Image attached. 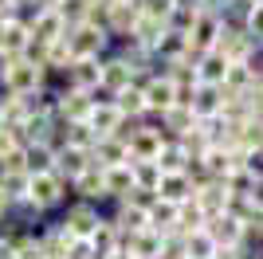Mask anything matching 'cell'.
I'll return each mask as SVG.
<instances>
[{
	"mask_svg": "<svg viewBox=\"0 0 263 259\" xmlns=\"http://www.w3.org/2000/svg\"><path fill=\"white\" fill-rule=\"evenodd\" d=\"M55 79L47 75L40 63H32V59H12L8 67H4V75H0V90L12 98H28L35 95L40 86H51Z\"/></svg>",
	"mask_w": 263,
	"mask_h": 259,
	"instance_id": "obj_1",
	"label": "cell"
},
{
	"mask_svg": "<svg viewBox=\"0 0 263 259\" xmlns=\"http://www.w3.org/2000/svg\"><path fill=\"white\" fill-rule=\"evenodd\" d=\"M67 51H71V59H102V55L114 47L106 35V28H99V24H79V28H67L63 35Z\"/></svg>",
	"mask_w": 263,
	"mask_h": 259,
	"instance_id": "obj_2",
	"label": "cell"
},
{
	"mask_svg": "<svg viewBox=\"0 0 263 259\" xmlns=\"http://www.w3.org/2000/svg\"><path fill=\"white\" fill-rule=\"evenodd\" d=\"M102 212L106 208H99V205H87V200H67L63 208H59V224H63V232L71 239H90L95 236V228L102 224Z\"/></svg>",
	"mask_w": 263,
	"mask_h": 259,
	"instance_id": "obj_3",
	"label": "cell"
},
{
	"mask_svg": "<svg viewBox=\"0 0 263 259\" xmlns=\"http://www.w3.org/2000/svg\"><path fill=\"white\" fill-rule=\"evenodd\" d=\"M28 200L44 216H59V208L71 200V189L55 173H40V177H28Z\"/></svg>",
	"mask_w": 263,
	"mask_h": 259,
	"instance_id": "obj_4",
	"label": "cell"
},
{
	"mask_svg": "<svg viewBox=\"0 0 263 259\" xmlns=\"http://www.w3.org/2000/svg\"><path fill=\"white\" fill-rule=\"evenodd\" d=\"M161 145H165V134H161L157 122H149V118L134 122L130 138H126V153H130V161H154Z\"/></svg>",
	"mask_w": 263,
	"mask_h": 259,
	"instance_id": "obj_5",
	"label": "cell"
},
{
	"mask_svg": "<svg viewBox=\"0 0 263 259\" xmlns=\"http://www.w3.org/2000/svg\"><path fill=\"white\" fill-rule=\"evenodd\" d=\"M134 24H138V8H134V0H106V16H102V28H106L110 43L130 40Z\"/></svg>",
	"mask_w": 263,
	"mask_h": 259,
	"instance_id": "obj_6",
	"label": "cell"
},
{
	"mask_svg": "<svg viewBox=\"0 0 263 259\" xmlns=\"http://www.w3.org/2000/svg\"><path fill=\"white\" fill-rule=\"evenodd\" d=\"M55 118L59 122H87L90 118V98L87 90H75V86H63L55 83Z\"/></svg>",
	"mask_w": 263,
	"mask_h": 259,
	"instance_id": "obj_7",
	"label": "cell"
},
{
	"mask_svg": "<svg viewBox=\"0 0 263 259\" xmlns=\"http://www.w3.org/2000/svg\"><path fill=\"white\" fill-rule=\"evenodd\" d=\"M130 83H134V71L126 67V59L110 47V51L99 59V86H102V90H110V95H118L122 86H130Z\"/></svg>",
	"mask_w": 263,
	"mask_h": 259,
	"instance_id": "obj_8",
	"label": "cell"
},
{
	"mask_svg": "<svg viewBox=\"0 0 263 259\" xmlns=\"http://www.w3.org/2000/svg\"><path fill=\"white\" fill-rule=\"evenodd\" d=\"M212 51H216L220 59H228V63H240L243 55L263 51V47H255V43L243 35V28H228V24H224V32H220V40H216V47H212Z\"/></svg>",
	"mask_w": 263,
	"mask_h": 259,
	"instance_id": "obj_9",
	"label": "cell"
},
{
	"mask_svg": "<svg viewBox=\"0 0 263 259\" xmlns=\"http://www.w3.org/2000/svg\"><path fill=\"white\" fill-rule=\"evenodd\" d=\"M204 232H209V239L216 244V248H228V251L243 239V224L236 220V216H228V212L209 216V220H204Z\"/></svg>",
	"mask_w": 263,
	"mask_h": 259,
	"instance_id": "obj_10",
	"label": "cell"
},
{
	"mask_svg": "<svg viewBox=\"0 0 263 259\" xmlns=\"http://www.w3.org/2000/svg\"><path fill=\"white\" fill-rule=\"evenodd\" d=\"M67 189H71V200H87V205L106 208V193H102V169H95V165H90L87 173H79V177L67 184Z\"/></svg>",
	"mask_w": 263,
	"mask_h": 259,
	"instance_id": "obj_11",
	"label": "cell"
},
{
	"mask_svg": "<svg viewBox=\"0 0 263 259\" xmlns=\"http://www.w3.org/2000/svg\"><path fill=\"white\" fill-rule=\"evenodd\" d=\"M193 205L204 212V220L209 216H220L224 212V205H228V189H224V181H204L193 189Z\"/></svg>",
	"mask_w": 263,
	"mask_h": 259,
	"instance_id": "obj_12",
	"label": "cell"
},
{
	"mask_svg": "<svg viewBox=\"0 0 263 259\" xmlns=\"http://www.w3.org/2000/svg\"><path fill=\"white\" fill-rule=\"evenodd\" d=\"M90 169V153H83V150H71V145H63V150H55V177L63 184H71L79 177V173H87Z\"/></svg>",
	"mask_w": 263,
	"mask_h": 259,
	"instance_id": "obj_13",
	"label": "cell"
},
{
	"mask_svg": "<svg viewBox=\"0 0 263 259\" xmlns=\"http://www.w3.org/2000/svg\"><path fill=\"white\" fill-rule=\"evenodd\" d=\"M28 32H32V40H35V43H44V47H47V43L63 40L67 28H63V20H59L51 8H40L32 20H28Z\"/></svg>",
	"mask_w": 263,
	"mask_h": 259,
	"instance_id": "obj_14",
	"label": "cell"
},
{
	"mask_svg": "<svg viewBox=\"0 0 263 259\" xmlns=\"http://www.w3.org/2000/svg\"><path fill=\"white\" fill-rule=\"evenodd\" d=\"M154 193L165 205H185V200H193V181H189L185 173H161V181H157Z\"/></svg>",
	"mask_w": 263,
	"mask_h": 259,
	"instance_id": "obj_15",
	"label": "cell"
},
{
	"mask_svg": "<svg viewBox=\"0 0 263 259\" xmlns=\"http://www.w3.org/2000/svg\"><path fill=\"white\" fill-rule=\"evenodd\" d=\"M118 251H126L130 259H161V236L157 232H138V236H122Z\"/></svg>",
	"mask_w": 263,
	"mask_h": 259,
	"instance_id": "obj_16",
	"label": "cell"
},
{
	"mask_svg": "<svg viewBox=\"0 0 263 259\" xmlns=\"http://www.w3.org/2000/svg\"><path fill=\"white\" fill-rule=\"evenodd\" d=\"M90 165L95 169H114V165H130V153L118 138H99L90 150Z\"/></svg>",
	"mask_w": 263,
	"mask_h": 259,
	"instance_id": "obj_17",
	"label": "cell"
},
{
	"mask_svg": "<svg viewBox=\"0 0 263 259\" xmlns=\"http://www.w3.org/2000/svg\"><path fill=\"white\" fill-rule=\"evenodd\" d=\"M28 43H32L28 24L16 20V24H4V28H0V55H4V59H24Z\"/></svg>",
	"mask_w": 263,
	"mask_h": 259,
	"instance_id": "obj_18",
	"label": "cell"
},
{
	"mask_svg": "<svg viewBox=\"0 0 263 259\" xmlns=\"http://www.w3.org/2000/svg\"><path fill=\"white\" fill-rule=\"evenodd\" d=\"M114 110H118L126 122H142V118H145V98H142V86H138V83L122 86L118 95H114Z\"/></svg>",
	"mask_w": 263,
	"mask_h": 259,
	"instance_id": "obj_19",
	"label": "cell"
},
{
	"mask_svg": "<svg viewBox=\"0 0 263 259\" xmlns=\"http://www.w3.org/2000/svg\"><path fill=\"white\" fill-rule=\"evenodd\" d=\"M122 122H126V118H122L118 110H114V102H102V106H90L87 126L95 130V138H114Z\"/></svg>",
	"mask_w": 263,
	"mask_h": 259,
	"instance_id": "obj_20",
	"label": "cell"
},
{
	"mask_svg": "<svg viewBox=\"0 0 263 259\" xmlns=\"http://www.w3.org/2000/svg\"><path fill=\"white\" fill-rule=\"evenodd\" d=\"M106 220L118 228V236H138V232H145V212H138V208H130V205H110Z\"/></svg>",
	"mask_w": 263,
	"mask_h": 259,
	"instance_id": "obj_21",
	"label": "cell"
},
{
	"mask_svg": "<svg viewBox=\"0 0 263 259\" xmlns=\"http://www.w3.org/2000/svg\"><path fill=\"white\" fill-rule=\"evenodd\" d=\"M220 102H224V90L220 86H197L193 90V118L197 122H204V118H216L220 114Z\"/></svg>",
	"mask_w": 263,
	"mask_h": 259,
	"instance_id": "obj_22",
	"label": "cell"
},
{
	"mask_svg": "<svg viewBox=\"0 0 263 259\" xmlns=\"http://www.w3.org/2000/svg\"><path fill=\"white\" fill-rule=\"evenodd\" d=\"M248 86H263V75H252L243 63H228V71L220 79V90L224 95H243Z\"/></svg>",
	"mask_w": 263,
	"mask_h": 259,
	"instance_id": "obj_23",
	"label": "cell"
},
{
	"mask_svg": "<svg viewBox=\"0 0 263 259\" xmlns=\"http://www.w3.org/2000/svg\"><path fill=\"white\" fill-rule=\"evenodd\" d=\"M197 83L200 86H220V79H224V71H228V59H220L216 51H204L197 55Z\"/></svg>",
	"mask_w": 263,
	"mask_h": 259,
	"instance_id": "obj_24",
	"label": "cell"
},
{
	"mask_svg": "<svg viewBox=\"0 0 263 259\" xmlns=\"http://www.w3.org/2000/svg\"><path fill=\"white\" fill-rule=\"evenodd\" d=\"M55 169V150L51 145H24V173L28 177H40V173Z\"/></svg>",
	"mask_w": 263,
	"mask_h": 259,
	"instance_id": "obj_25",
	"label": "cell"
},
{
	"mask_svg": "<svg viewBox=\"0 0 263 259\" xmlns=\"http://www.w3.org/2000/svg\"><path fill=\"white\" fill-rule=\"evenodd\" d=\"M224 189H228V196H263V177H252V173H243V169H232L228 177H224Z\"/></svg>",
	"mask_w": 263,
	"mask_h": 259,
	"instance_id": "obj_26",
	"label": "cell"
},
{
	"mask_svg": "<svg viewBox=\"0 0 263 259\" xmlns=\"http://www.w3.org/2000/svg\"><path fill=\"white\" fill-rule=\"evenodd\" d=\"M255 16H263V0H232L220 20L228 24V28H243V24L255 20Z\"/></svg>",
	"mask_w": 263,
	"mask_h": 259,
	"instance_id": "obj_27",
	"label": "cell"
},
{
	"mask_svg": "<svg viewBox=\"0 0 263 259\" xmlns=\"http://www.w3.org/2000/svg\"><path fill=\"white\" fill-rule=\"evenodd\" d=\"M40 67H44L51 79H59L71 67V51H67V43L63 40H55V43H47L44 47V55H40Z\"/></svg>",
	"mask_w": 263,
	"mask_h": 259,
	"instance_id": "obj_28",
	"label": "cell"
},
{
	"mask_svg": "<svg viewBox=\"0 0 263 259\" xmlns=\"http://www.w3.org/2000/svg\"><path fill=\"white\" fill-rule=\"evenodd\" d=\"M87 244H90V251H95L99 259H102V255H110V251H118L122 236H118V228H114V224L106 220V212H102V224L95 228V236H90Z\"/></svg>",
	"mask_w": 263,
	"mask_h": 259,
	"instance_id": "obj_29",
	"label": "cell"
},
{
	"mask_svg": "<svg viewBox=\"0 0 263 259\" xmlns=\"http://www.w3.org/2000/svg\"><path fill=\"white\" fill-rule=\"evenodd\" d=\"M154 165L161 173H185V165H189V153L177 145L173 138H165V145L157 150V157H154Z\"/></svg>",
	"mask_w": 263,
	"mask_h": 259,
	"instance_id": "obj_30",
	"label": "cell"
},
{
	"mask_svg": "<svg viewBox=\"0 0 263 259\" xmlns=\"http://www.w3.org/2000/svg\"><path fill=\"white\" fill-rule=\"evenodd\" d=\"M90 8H95V0H59L55 16L63 20V28H79L90 20Z\"/></svg>",
	"mask_w": 263,
	"mask_h": 259,
	"instance_id": "obj_31",
	"label": "cell"
},
{
	"mask_svg": "<svg viewBox=\"0 0 263 259\" xmlns=\"http://www.w3.org/2000/svg\"><path fill=\"white\" fill-rule=\"evenodd\" d=\"M173 224H177V205L154 200V208L145 212V228H149V232H157V236H165V232H173Z\"/></svg>",
	"mask_w": 263,
	"mask_h": 259,
	"instance_id": "obj_32",
	"label": "cell"
},
{
	"mask_svg": "<svg viewBox=\"0 0 263 259\" xmlns=\"http://www.w3.org/2000/svg\"><path fill=\"white\" fill-rule=\"evenodd\" d=\"M95 130L87 126V122H71V126H63V145H71V150H83V153H90L95 150Z\"/></svg>",
	"mask_w": 263,
	"mask_h": 259,
	"instance_id": "obj_33",
	"label": "cell"
},
{
	"mask_svg": "<svg viewBox=\"0 0 263 259\" xmlns=\"http://www.w3.org/2000/svg\"><path fill=\"white\" fill-rule=\"evenodd\" d=\"M0 193L8 196V208L28 200V173H0Z\"/></svg>",
	"mask_w": 263,
	"mask_h": 259,
	"instance_id": "obj_34",
	"label": "cell"
},
{
	"mask_svg": "<svg viewBox=\"0 0 263 259\" xmlns=\"http://www.w3.org/2000/svg\"><path fill=\"white\" fill-rule=\"evenodd\" d=\"M216 255V244L209 239V232H189L185 236V259H212Z\"/></svg>",
	"mask_w": 263,
	"mask_h": 259,
	"instance_id": "obj_35",
	"label": "cell"
},
{
	"mask_svg": "<svg viewBox=\"0 0 263 259\" xmlns=\"http://www.w3.org/2000/svg\"><path fill=\"white\" fill-rule=\"evenodd\" d=\"M130 177H134V189H149L154 193L157 181H161V169L154 161H130Z\"/></svg>",
	"mask_w": 263,
	"mask_h": 259,
	"instance_id": "obj_36",
	"label": "cell"
},
{
	"mask_svg": "<svg viewBox=\"0 0 263 259\" xmlns=\"http://www.w3.org/2000/svg\"><path fill=\"white\" fill-rule=\"evenodd\" d=\"M12 259H44L35 232H16L12 236Z\"/></svg>",
	"mask_w": 263,
	"mask_h": 259,
	"instance_id": "obj_37",
	"label": "cell"
},
{
	"mask_svg": "<svg viewBox=\"0 0 263 259\" xmlns=\"http://www.w3.org/2000/svg\"><path fill=\"white\" fill-rule=\"evenodd\" d=\"M134 8H138V16H145V20H169V0H134Z\"/></svg>",
	"mask_w": 263,
	"mask_h": 259,
	"instance_id": "obj_38",
	"label": "cell"
},
{
	"mask_svg": "<svg viewBox=\"0 0 263 259\" xmlns=\"http://www.w3.org/2000/svg\"><path fill=\"white\" fill-rule=\"evenodd\" d=\"M154 200H157V193H149V189H134L122 205H130V208H138V212H149L154 208Z\"/></svg>",
	"mask_w": 263,
	"mask_h": 259,
	"instance_id": "obj_39",
	"label": "cell"
},
{
	"mask_svg": "<svg viewBox=\"0 0 263 259\" xmlns=\"http://www.w3.org/2000/svg\"><path fill=\"white\" fill-rule=\"evenodd\" d=\"M0 173H24V150H12L0 157Z\"/></svg>",
	"mask_w": 263,
	"mask_h": 259,
	"instance_id": "obj_40",
	"label": "cell"
},
{
	"mask_svg": "<svg viewBox=\"0 0 263 259\" xmlns=\"http://www.w3.org/2000/svg\"><path fill=\"white\" fill-rule=\"evenodd\" d=\"M232 0H197V12H209V16H224Z\"/></svg>",
	"mask_w": 263,
	"mask_h": 259,
	"instance_id": "obj_41",
	"label": "cell"
},
{
	"mask_svg": "<svg viewBox=\"0 0 263 259\" xmlns=\"http://www.w3.org/2000/svg\"><path fill=\"white\" fill-rule=\"evenodd\" d=\"M16 236V232H12ZM0 259H12V239H0Z\"/></svg>",
	"mask_w": 263,
	"mask_h": 259,
	"instance_id": "obj_42",
	"label": "cell"
},
{
	"mask_svg": "<svg viewBox=\"0 0 263 259\" xmlns=\"http://www.w3.org/2000/svg\"><path fill=\"white\" fill-rule=\"evenodd\" d=\"M32 4H35V8H51V12L59 8V0H32Z\"/></svg>",
	"mask_w": 263,
	"mask_h": 259,
	"instance_id": "obj_43",
	"label": "cell"
},
{
	"mask_svg": "<svg viewBox=\"0 0 263 259\" xmlns=\"http://www.w3.org/2000/svg\"><path fill=\"white\" fill-rule=\"evenodd\" d=\"M0 216H8V196L0 193Z\"/></svg>",
	"mask_w": 263,
	"mask_h": 259,
	"instance_id": "obj_44",
	"label": "cell"
},
{
	"mask_svg": "<svg viewBox=\"0 0 263 259\" xmlns=\"http://www.w3.org/2000/svg\"><path fill=\"white\" fill-rule=\"evenodd\" d=\"M102 259H130L126 251H110V255H102Z\"/></svg>",
	"mask_w": 263,
	"mask_h": 259,
	"instance_id": "obj_45",
	"label": "cell"
},
{
	"mask_svg": "<svg viewBox=\"0 0 263 259\" xmlns=\"http://www.w3.org/2000/svg\"><path fill=\"white\" fill-rule=\"evenodd\" d=\"M8 4H16V8H24V4H32V0H8Z\"/></svg>",
	"mask_w": 263,
	"mask_h": 259,
	"instance_id": "obj_46",
	"label": "cell"
}]
</instances>
